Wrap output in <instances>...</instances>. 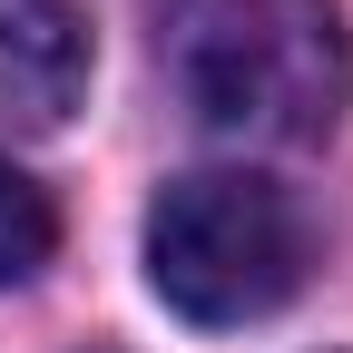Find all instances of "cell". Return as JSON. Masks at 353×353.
Instances as JSON below:
<instances>
[{
	"label": "cell",
	"instance_id": "obj_3",
	"mask_svg": "<svg viewBox=\"0 0 353 353\" xmlns=\"http://www.w3.org/2000/svg\"><path fill=\"white\" fill-rule=\"evenodd\" d=\"M88 99V0H0V128L50 138Z\"/></svg>",
	"mask_w": 353,
	"mask_h": 353
},
{
	"label": "cell",
	"instance_id": "obj_4",
	"mask_svg": "<svg viewBox=\"0 0 353 353\" xmlns=\"http://www.w3.org/2000/svg\"><path fill=\"white\" fill-rule=\"evenodd\" d=\"M50 245H59V216H50V196L30 187V176L0 157V285H30L39 265H50Z\"/></svg>",
	"mask_w": 353,
	"mask_h": 353
},
{
	"label": "cell",
	"instance_id": "obj_2",
	"mask_svg": "<svg viewBox=\"0 0 353 353\" xmlns=\"http://www.w3.org/2000/svg\"><path fill=\"white\" fill-rule=\"evenodd\" d=\"M314 275L304 206L255 167H196L148 206V285L187 324H265Z\"/></svg>",
	"mask_w": 353,
	"mask_h": 353
},
{
	"label": "cell",
	"instance_id": "obj_1",
	"mask_svg": "<svg viewBox=\"0 0 353 353\" xmlns=\"http://www.w3.org/2000/svg\"><path fill=\"white\" fill-rule=\"evenodd\" d=\"M206 128L255 148H314L353 99V50L334 0H206L176 39Z\"/></svg>",
	"mask_w": 353,
	"mask_h": 353
}]
</instances>
